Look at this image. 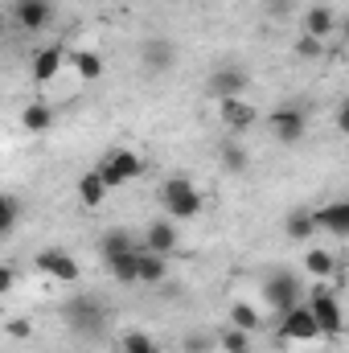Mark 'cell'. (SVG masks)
<instances>
[{"label":"cell","instance_id":"13","mask_svg":"<svg viewBox=\"0 0 349 353\" xmlns=\"http://www.w3.org/2000/svg\"><path fill=\"white\" fill-rule=\"evenodd\" d=\"M177 243H181V234H177L173 218H157V222H148V230H144V239H140V247H144V251H157V255H173Z\"/></svg>","mask_w":349,"mask_h":353},{"label":"cell","instance_id":"34","mask_svg":"<svg viewBox=\"0 0 349 353\" xmlns=\"http://www.w3.org/2000/svg\"><path fill=\"white\" fill-rule=\"evenodd\" d=\"M288 8H292V0H271V4H267L271 17H288Z\"/></svg>","mask_w":349,"mask_h":353},{"label":"cell","instance_id":"4","mask_svg":"<svg viewBox=\"0 0 349 353\" xmlns=\"http://www.w3.org/2000/svg\"><path fill=\"white\" fill-rule=\"evenodd\" d=\"M308 308H312V316H317V325H321L325 337H341L346 333V312H341V300L329 288V279H317V288L308 296Z\"/></svg>","mask_w":349,"mask_h":353},{"label":"cell","instance_id":"20","mask_svg":"<svg viewBox=\"0 0 349 353\" xmlns=\"http://www.w3.org/2000/svg\"><path fill=\"white\" fill-rule=\"evenodd\" d=\"M304 275H312V279H329V275H337V259H333V251H329V247H308V251H304Z\"/></svg>","mask_w":349,"mask_h":353},{"label":"cell","instance_id":"32","mask_svg":"<svg viewBox=\"0 0 349 353\" xmlns=\"http://www.w3.org/2000/svg\"><path fill=\"white\" fill-rule=\"evenodd\" d=\"M29 333H33L29 321H12V325H8V337H29Z\"/></svg>","mask_w":349,"mask_h":353},{"label":"cell","instance_id":"19","mask_svg":"<svg viewBox=\"0 0 349 353\" xmlns=\"http://www.w3.org/2000/svg\"><path fill=\"white\" fill-rule=\"evenodd\" d=\"M70 70H74L79 83H99L103 79V58L94 50H74L70 54Z\"/></svg>","mask_w":349,"mask_h":353},{"label":"cell","instance_id":"28","mask_svg":"<svg viewBox=\"0 0 349 353\" xmlns=\"http://www.w3.org/2000/svg\"><path fill=\"white\" fill-rule=\"evenodd\" d=\"M17 218H21V201H17L12 193H4V197H0V234H4V239L17 230Z\"/></svg>","mask_w":349,"mask_h":353},{"label":"cell","instance_id":"1","mask_svg":"<svg viewBox=\"0 0 349 353\" xmlns=\"http://www.w3.org/2000/svg\"><path fill=\"white\" fill-rule=\"evenodd\" d=\"M157 197H161V210H165L173 222H189V218H197V214L206 210V193H201L185 173L165 176L161 189H157Z\"/></svg>","mask_w":349,"mask_h":353},{"label":"cell","instance_id":"35","mask_svg":"<svg viewBox=\"0 0 349 353\" xmlns=\"http://www.w3.org/2000/svg\"><path fill=\"white\" fill-rule=\"evenodd\" d=\"M337 37L349 46V12H341V33H337Z\"/></svg>","mask_w":349,"mask_h":353},{"label":"cell","instance_id":"6","mask_svg":"<svg viewBox=\"0 0 349 353\" xmlns=\"http://www.w3.org/2000/svg\"><path fill=\"white\" fill-rule=\"evenodd\" d=\"M317 337H325V333H321V325H317L308 300L296 304V308H288V312L279 316V341H288V345H308V341H317Z\"/></svg>","mask_w":349,"mask_h":353},{"label":"cell","instance_id":"8","mask_svg":"<svg viewBox=\"0 0 349 353\" xmlns=\"http://www.w3.org/2000/svg\"><path fill=\"white\" fill-rule=\"evenodd\" d=\"M218 119L230 136H239V132H251L259 123V107L243 94H230V99H218Z\"/></svg>","mask_w":349,"mask_h":353},{"label":"cell","instance_id":"12","mask_svg":"<svg viewBox=\"0 0 349 353\" xmlns=\"http://www.w3.org/2000/svg\"><path fill=\"white\" fill-rule=\"evenodd\" d=\"M62 316H66V325L79 329V333H99V329H103V304L90 300V296L70 300V304L62 308Z\"/></svg>","mask_w":349,"mask_h":353},{"label":"cell","instance_id":"31","mask_svg":"<svg viewBox=\"0 0 349 353\" xmlns=\"http://www.w3.org/2000/svg\"><path fill=\"white\" fill-rule=\"evenodd\" d=\"M333 123H337V132H341V136H349V94L337 103V111H333Z\"/></svg>","mask_w":349,"mask_h":353},{"label":"cell","instance_id":"33","mask_svg":"<svg viewBox=\"0 0 349 353\" xmlns=\"http://www.w3.org/2000/svg\"><path fill=\"white\" fill-rule=\"evenodd\" d=\"M12 283H17L12 267H0V292H12Z\"/></svg>","mask_w":349,"mask_h":353},{"label":"cell","instance_id":"2","mask_svg":"<svg viewBox=\"0 0 349 353\" xmlns=\"http://www.w3.org/2000/svg\"><path fill=\"white\" fill-rule=\"evenodd\" d=\"M99 176L111 185V189H123V185H132V181H140L144 176V157L136 152V148H123V144H115V148H107L103 157H99Z\"/></svg>","mask_w":349,"mask_h":353},{"label":"cell","instance_id":"10","mask_svg":"<svg viewBox=\"0 0 349 353\" xmlns=\"http://www.w3.org/2000/svg\"><path fill=\"white\" fill-rule=\"evenodd\" d=\"M300 17H304V33H308V37L333 41V37L341 33V12H337V8H329V4H308Z\"/></svg>","mask_w":349,"mask_h":353},{"label":"cell","instance_id":"15","mask_svg":"<svg viewBox=\"0 0 349 353\" xmlns=\"http://www.w3.org/2000/svg\"><path fill=\"white\" fill-rule=\"evenodd\" d=\"M283 234H288L292 243H312V239L321 234V226H317V210H308V205L288 210V218H283Z\"/></svg>","mask_w":349,"mask_h":353},{"label":"cell","instance_id":"24","mask_svg":"<svg viewBox=\"0 0 349 353\" xmlns=\"http://www.w3.org/2000/svg\"><path fill=\"white\" fill-rule=\"evenodd\" d=\"M140 243L128 234V230H107L103 239H99V251H103V259H115V255H128V251H136Z\"/></svg>","mask_w":349,"mask_h":353},{"label":"cell","instance_id":"16","mask_svg":"<svg viewBox=\"0 0 349 353\" xmlns=\"http://www.w3.org/2000/svg\"><path fill=\"white\" fill-rule=\"evenodd\" d=\"M247 70H239V66H222V70H214L210 74V90L218 94V99H230V94H243L247 90Z\"/></svg>","mask_w":349,"mask_h":353},{"label":"cell","instance_id":"27","mask_svg":"<svg viewBox=\"0 0 349 353\" xmlns=\"http://www.w3.org/2000/svg\"><path fill=\"white\" fill-rule=\"evenodd\" d=\"M119 350H123V353H161V345H157L148 333L132 329V333H123V337H119Z\"/></svg>","mask_w":349,"mask_h":353},{"label":"cell","instance_id":"3","mask_svg":"<svg viewBox=\"0 0 349 353\" xmlns=\"http://www.w3.org/2000/svg\"><path fill=\"white\" fill-rule=\"evenodd\" d=\"M267 132H271L275 144L296 148V144H304V136H308V111L296 107V103L271 107V111H267Z\"/></svg>","mask_w":349,"mask_h":353},{"label":"cell","instance_id":"22","mask_svg":"<svg viewBox=\"0 0 349 353\" xmlns=\"http://www.w3.org/2000/svg\"><path fill=\"white\" fill-rule=\"evenodd\" d=\"M144 62L152 66V70H169L177 62V50L169 37H152V41H144Z\"/></svg>","mask_w":349,"mask_h":353},{"label":"cell","instance_id":"36","mask_svg":"<svg viewBox=\"0 0 349 353\" xmlns=\"http://www.w3.org/2000/svg\"><path fill=\"white\" fill-rule=\"evenodd\" d=\"M132 4H152V0H132Z\"/></svg>","mask_w":349,"mask_h":353},{"label":"cell","instance_id":"23","mask_svg":"<svg viewBox=\"0 0 349 353\" xmlns=\"http://www.w3.org/2000/svg\"><path fill=\"white\" fill-rule=\"evenodd\" d=\"M218 161H222V169H230L235 176H243L251 169V157H247V148H243L239 140H226V144L218 148Z\"/></svg>","mask_w":349,"mask_h":353},{"label":"cell","instance_id":"30","mask_svg":"<svg viewBox=\"0 0 349 353\" xmlns=\"http://www.w3.org/2000/svg\"><path fill=\"white\" fill-rule=\"evenodd\" d=\"M321 54H325V41H321V37H308V33L296 37V58H308V62H312V58H321Z\"/></svg>","mask_w":349,"mask_h":353},{"label":"cell","instance_id":"29","mask_svg":"<svg viewBox=\"0 0 349 353\" xmlns=\"http://www.w3.org/2000/svg\"><path fill=\"white\" fill-rule=\"evenodd\" d=\"M222 350H226V353H251V333L230 325V329L222 333Z\"/></svg>","mask_w":349,"mask_h":353},{"label":"cell","instance_id":"18","mask_svg":"<svg viewBox=\"0 0 349 353\" xmlns=\"http://www.w3.org/2000/svg\"><path fill=\"white\" fill-rule=\"evenodd\" d=\"M169 279V255H157V251H144L140 247V283L157 288Z\"/></svg>","mask_w":349,"mask_h":353},{"label":"cell","instance_id":"25","mask_svg":"<svg viewBox=\"0 0 349 353\" xmlns=\"http://www.w3.org/2000/svg\"><path fill=\"white\" fill-rule=\"evenodd\" d=\"M230 325H235V329L255 333V329L263 325V312L255 308V304H247V300H235V304H230Z\"/></svg>","mask_w":349,"mask_h":353},{"label":"cell","instance_id":"26","mask_svg":"<svg viewBox=\"0 0 349 353\" xmlns=\"http://www.w3.org/2000/svg\"><path fill=\"white\" fill-rule=\"evenodd\" d=\"M21 123H25V132H46V128L54 123L50 103H29V107L21 111Z\"/></svg>","mask_w":349,"mask_h":353},{"label":"cell","instance_id":"9","mask_svg":"<svg viewBox=\"0 0 349 353\" xmlns=\"http://www.w3.org/2000/svg\"><path fill=\"white\" fill-rule=\"evenodd\" d=\"M33 267H37L46 279H58V283H74V279L83 275L79 259H74L70 251H62V247H46V251H37Z\"/></svg>","mask_w":349,"mask_h":353},{"label":"cell","instance_id":"7","mask_svg":"<svg viewBox=\"0 0 349 353\" xmlns=\"http://www.w3.org/2000/svg\"><path fill=\"white\" fill-rule=\"evenodd\" d=\"M8 17L21 33L37 37L50 21H54V0H8Z\"/></svg>","mask_w":349,"mask_h":353},{"label":"cell","instance_id":"5","mask_svg":"<svg viewBox=\"0 0 349 353\" xmlns=\"http://www.w3.org/2000/svg\"><path fill=\"white\" fill-rule=\"evenodd\" d=\"M304 296V288H300V275H292V271H271L267 279H263V304L271 308V312H288V308H296V304H304L300 300Z\"/></svg>","mask_w":349,"mask_h":353},{"label":"cell","instance_id":"17","mask_svg":"<svg viewBox=\"0 0 349 353\" xmlns=\"http://www.w3.org/2000/svg\"><path fill=\"white\" fill-rule=\"evenodd\" d=\"M74 193H79V201H83L87 210H99V205L107 201L111 185H107V181L99 176V169H87V173L79 176V189H74Z\"/></svg>","mask_w":349,"mask_h":353},{"label":"cell","instance_id":"14","mask_svg":"<svg viewBox=\"0 0 349 353\" xmlns=\"http://www.w3.org/2000/svg\"><path fill=\"white\" fill-rule=\"evenodd\" d=\"M317 226L329 239H349V197H337V201L321 205L317 210Z\"/></svg>","mask_w":349,"mask_h":353},{"label":"cell","instance_id":"21","mask_svg":"<svg viewBox=\"0 0 349 353\" xmlns=\"http://www.w3.org/2000/svg\"><path fill=\"white\" fill-rule=\"evenodd\" d=\"M107 271H111V279H115V283H140V247H136V251H128V255L107 259Z\"/></svg>","mask_w":349,"mask_h":353},{"label":"cell","instance_id":"11","mask_svg":"<svg viewBox=\"0 0 349 353\" xmlns=\"http://www.w3.org/2000/svg\"><path fill=\"white\" fill-rule=\"evenodd\" d=\"M66 62H70V54H66L62 46H41V50L33 54V62H29V74H33L37 87H50V83L62 74Z\"/></svg>","mask_w":349,"mask_h":353}]
</instances>
